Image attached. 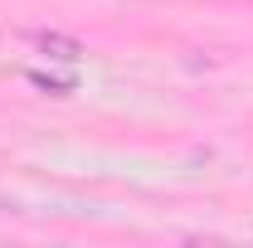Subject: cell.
Wrapping results in <instances>:
<instances>
[{"mask_svg": "<svg viewBox=\"0 0 253 248\" xmlns=\"http://www.w3.org/2000/svg\"><path fill=\"white\" fill-rule=\"evenodd\" d=\"M39 49H44V54H54V59H63V63H73L78 59V54H83V44H78V39H68V34H39Z\"/></svg>", "mask_w": 253, "mask_h": 248, "instance_id": "1", "label": "cell"}]
</instances>
